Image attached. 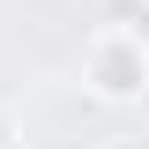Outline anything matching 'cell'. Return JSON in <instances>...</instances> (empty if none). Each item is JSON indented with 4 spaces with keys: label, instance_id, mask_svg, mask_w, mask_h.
Segmentation results:
<instances>
[{
    "label": "cell",
    "instance_id": "obj_3",
    "mask_svg": "<svg viewBox=\"0 0 149 149\" xmlns=\"http://www.w3.org/2000/svg\"><path fill=\"white\" fill-rule=\"evenodd\" d=\"M104 149H142V142H134V134H112V142H104Z\"/></svg>",
    "mask_w": 149,
    "mask_h": 149
},
{
    "label": "cell",
    "instance_id": "obj_2",
    "mask_svg": "<svg viewBox=\"0 0 149 149\" xmlns=\"http://www.w3.org/2000/svg\"><path fill=\"white\" fill-rule=\"evenodd\" d=\"M119 30H127L134 45L149 52V0H119Z\"/></svg>",
    "mask_w": 149,
    "mask_h": 149
},
{
    "label": "cell",
    "instance_id": "obj_1",
    "mask_svg": "<svg viewBox=\"0 0 149 149\" xmlns=\"http://www.w3.org/2000/svg\"><path fill=\"white\" fill-rule=\"evenodd\" d=\"M82 74H90V90H97V97L127 104V97H142V90H149V52L119 30V22H112V30H97V37H90Z\"/></svg>",
    "mask_w": 149,
    "mask_h": 149
}]
</instances>
